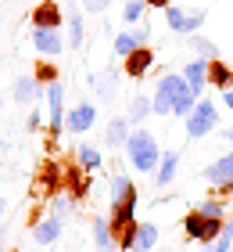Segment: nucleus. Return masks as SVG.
Wrapping results in <instances>:
<instances>
[{
    "mask_svg": "<svg viewBox=\"0 0 233 252\" xmlns=\"http://www.w3.org/2000/svg\"><path fill=\"white\" fill-rule=\"evenodd\" d=\"M126 158H129V166L136 169V173H151V177H155V169L161 162L158 137L151 130H144V126H136V130L129 133V141H126Z\"/></svg>",
    "mask_w": 233,
    "mask_h": 252,
    "instance_id": "obj_1",
    "label": "nucleus"
},
{
    "mask_svg": "<svg viewBox=\"0 0 233 252\" xmlns=\"http://www.w3.org/2000/svg\"><path fill=\"white\" fill-rule=\"evenodd\" d=\"M183 126H186V137L190 141H201V137H208L219 126V108L212 105V97H197V105H194V112L183 119Z\"/></svg>",
    "mask_w": 233,
    "mask_h": 252,
    "instance_id": "obj_2",
    "label": "nucleus"
},
{
    "mask_svg": "<svg viewBox=\"0 0 233 252\" xmlns=\"http://www.w3.org/2000/svg\"><path fill=\"white\" fill-rule=\"evenodd\" d=\"M183 83H186L183 72H169V76L158 79L155 97H151V105H155V116H172V108H176V97H180Z\"/></svg>",
    "mask_w": 233,
    "mask_h": 252,
    "instance_id": "obj_3",
    "label": "nucleus"
},
{
    "mask_svg": "<svg viewBox=\"0 0 233 252\" xmlns=\"http://www.w3.org/2000/svg\"><path fill=\"white\" fill-rule=\"evenodd\" d=\"M223 223H226V220H219V216H205L201 209H194L190 216H183V231H186V238H194V242H205V245H212L215 238H219Z\"/></svg>",
    "mask_w": 233,
    "mask_h": 252,
    "instance_id": "obj_4",
    "label": "nucleus"
},
{
    "mask_svg": "<svg viewBox=\"0 0 233 252\" xmlns=\"http://www.w3.org/2000/svg\"><path fill=\"white\" fill-rule=\"evenodd\" d=\"M65 87L61 79H54V83H47V130L51 137H61L65 133Z\"/></svg>",
    "mask_w": 233,
    "mask_h": 252,
    "instance_id": "obj_5",
    "label": "nucleus"
},
{
    "mask_svg": "<svg viewBox=\"0 0 233 252\" xmlns=\"http://www.w3.org/2000/svg\"><path fill=\"white\" fill-rule=\"evenodd\" d=\"M205 11L197 7V11H183V7H176V4H169L165 7V26L172 29V32H180V36H194L197 29L205 26Z\"/></svg>",
    "mask_w": 233,
    "mask_h": 252,
    "instance_id": "obj_6",
    "label": "nucleus"
},
{
    "mask_svg": "<svg viewBox=\"0 0 233 252\" xmlns=\"http://www.w3.org/2000/svg\"><path fill=\"white\" fill-rule=\"evenodd\" d=\"M93 126H97V105L93 101H79V105L68 108V116H65L68 133H90Z\"/></svg>",
    "mask_w": 233,
    "mask_h": 252,
    "instance_id": "obj_7",
    "label": "nucleus"
},
{
    "mask_svg": "<svg viewBox=\"0 0 233 252\" xmlns=\"http://www.w3.org/2000/svg\"><path fill=\"white\" fill-rule=\"evenodd\" d=\"M11 101H18V105H40V101H47V87L40 83V76H18L15 87H11Z\"/></svg>",
    "mask_w": 233,
    "mask_h": 252,
    "instance_id": "obj_8",
    "label": "nucleus"
},
{
    "mask_svg": "<svg viewBox=\"0 0 233 252\" xmlns=\"http://www.w3.org/2000/svg\"><path fill=\"white\" fill-rule=\"evenodd\" d=\"M61 231H65V216H57V213H51V216H43V220H36L32 223V242L36 245H54L57 238H61Z\"/></svg>",
    "mask_w": 233,
    "mask_h": 252,
    "instance_id": "obj_9",
    "label": "nucleus"
},
{
    "mask_svg": "<svg viewBox=\"0 0 233 252\" xmlns=\"http://www.w3.org/2000/svg\"><path fill=\"white\" fill-rule=\"evenodd\" d=\"M201 177H205L212 188H219L223 194H230V191H233V162H230V155H226V158H215L212 166H205Z\"/></svg>",
    "mask_w": 233,
    "mask_h": 252,
    "instance_id": "obj_10",
    "label": "nucleus"
},
{
    "mask_svg": "<svg viewBox=\"0 0 233 252\" xmlns=\"http://www.w3.org/2000/svg\"><path fill=\"white\" fill-rule=\"evenodd\" d=\"M32 47H36V54H43V58H57V54L65 51L61 29H32Z\"/></svg>",
    "mask_w": 233,
    "mask_h": 252,
    "instance_id": "obj_11",
    "label": "nucleus"
},
{
    "mask_svg": "<svg viewBox=\"0 0 233 252\" xmlns=\"http://www.w3.org/2000/svg\"><path fill=\"white\" fill-rule=\"evenodd\" d=\"M61 22H65V11L54 0H43L32 7V29H61Z\"/></svg>",
    "mask_w": 233,
    "mask_h": 252,
    "instance_id": "obj_12",
    "label": "nucleus"
},
{
    "mask_svg": "<svg viewBox=\"0 0 233 252\" xmlns=\"http://www.w3.org/2000/svg\"><path fill=\"white\" fill-rule=\"evenodd\" d=\"M90 234H93V252H115V249H119V238H115L108 216H93Z\"/></svg>",
    "mask_w": 233,
    "mask_h": 252,
    "instance_id": "obj_13",
    "label": "nucleus"
},
{
    "mask_svg": "<svg viewBox=\"0 0 233 252\" xmlns=\"http://www.w3.org/2000/svg\"><path fill=\"white\" fill-rule=\"evenodd\" d=\"M183 79H186V87H190L197 97H205V90H208V62L205 58H190L183 65Z\"/></svg>",
    "mask_w": 233,
    "mask_h": 252,
    "instance_id": "obj_14",
    "label": "nucleus"
},
{
    "mask_svg": "<svg viewBox=\"0 0 233 252\" xmlns=\"http://www.w3.org/2000/svg\"><path fill=\"white\" fill-rule=\"evenodd\" d=\"M151 68H155V47H136L129 58H126V76L129 79H144Z\"/></svg>",
    "mask_w": 233,
    "mask_h": 252,
    "instance_id": "obj_15",
    "label": "nucleus"
},
{
    "mask_svg": "<svg viewBox=\"0 0 233 252\" xmlns=\"http://www.w3.org/2000/svg\"><path fill=\"white\" fill-rule=\"evenodd\" d=\"M129 133H133V123H129V116H115L108 126H104V144H108V148H126Z\"/></svg>",
    "mask_w": 233,
    "mask_h": 252,
    "instance_id": "obj_16",
    "label": "nucleus"
},
{
    "mask_svg": "<svg viewBox=\"0 0 233 252\" xmlns=\"http://www.w3.org/2000/svg\"><path fill=\"white\" fill-rule=\"evenodd\" d=\"M176 173H180V152H161V162L155 169V188L165 191L172 180H176Z\"/></svg>",
    "mask_w": 233,
    "mask_h": 252,
    "instance_id": "obj_17",
    "label": "nucleus"
},
{
    "mask_svg": "<svg viewBox=\"0 0 233 252\" xmlns=\"http://www.w3.org/2000/svg\"><path fill=\"white\" fill-rule=\"evenodd\" d=\"M65 22H68V47L79 51V47L86 43V26H83V15H79V7H76V4H68Z\"/></svg>",
    "mask_w": 233,
    "mask_h": 252,
    "instance_id": "obj_18",
    "label": "nucleus"
},
{
    "mask_svg": "<svg viewBox=\"0 0 233 252\" xmlns=\"http://www.w3.org/2000/svg\"><path fill=\"white\" fill-rule=\"evenodd\" d=\"M155 245H158L155 220H140L136 223V238H133V252H155Z\"/></svg>",
    "mask_w": 233,
    "mask_h": 252,
    "instance_id": "obj_19",
    "label": "nucleus"
},
{
    "mask_svg": "<svg viewBox=\"0 0 233 252\" xmlns=\"http://www.w3.org/2000/svg\"><path fill=\"white\" fill-rule=\"evenodd\" d=\"M208 87H215V90H233V68H230L223 58L208 62Z\"/></svg>",
    "mask_w": 233,
    "mask_h": 252,
    "instance_id": "obj_20",
    "label": "nucleus"
},
{
    "mask_svg": "<svg viewBox=\"0 0 233 252\" xmlns=\"http://www.w3.org/2000/svg\"><path fill=\"white\" fill-rule=\"evenodd\" d=\"M76 162H79L83 173H97L104 166V155H101V148H93V144H79L76 148Z\"/></svg>",
    "mask_w": 233,
    "mask_h": 252,
    "instance_id": "obj_21",
    "label": "nucleus"
},
{
    "mask_svg": "<svg viewBox=\"0 0 233 252\" xmlns=\"http://www.w3.org/2000/svg\"><path fill=\"white\" fill-rule=\"evenodd\" d=\"M136 188H133V180H129V173L126 169H119V173L111 177V184H108V194H111V205H119V202H126L133 194Z\"/></svg>",
    "mask_w": 233,
    "mask_h": 252,
    "instance_id": "obj_22",
    "label": "nucleus"
},
{
    "mask_svg": "<svg viewBox=\"0 0 233 252\" xmlns=\"http://www.w3.org/2000/svg\"><path fill=\"white\" fill-rule=\"evenodd\" d=\"M140 47V40H136V32L133 29H122V32H115V43H111V51H115V58H129V54Z\"/></svg>",
    "mask_w": 233,
    "mask_h": 252,
    "instance_id": "obj_23",
    "label": "nucleus"
},
{
    "mask_svg": "<svg viewBox=\"0 0 233 252\" xmlns=\"http://www.w3.org/2000/svg\"><path fill=\"white\" fill-rule=\"evenodd\" d=\"M126 116H129V123H133V126H136V123H144L147 116H155V105H151V97L136 94V97L129 101V108H126Z\"/></svg>",
    "mask_w": 233,
    "mask_h": 252,
    "instance_id": "obj_24",
    "label": "nucleus"
},
{
    "mask_svg": "<svg viewBox=\"0 0 233 252\" xmlns=\"http://www.w3.org/2000/svg\"><path fill=\"white\" fill-rule=\"evenodd\" d=\"M144 11H147V0H126L122 4V26L126 29H133L144 22Z\"/></svg>",
    "mask_w": 233,
    "mask_h": 252,
    "instance_id": "obj_25",
    "label": "nucleus"
},
{
    "mask_svg": "<svg viewBox=\"0 0 233 252\" xmlns=\"http://www.w3.org/2000/svg\"><path fill=\"white\" fill-rule=\"evenodd\" d=\"M190 47H194V54H197V58H205V62H215V58H219L215 40L201 36V32H194V36H190Z\"/></svg>",
    "mask_w": 233,
    "mask_h": 252,
    "instance_id": "obj_26",
    "label": "nucleus"
},
{
    "mask_svg": "<svg viewBox=\"0 0 233 252\" xmlns=\"http://www.w3.org/2000/svg\"><path fill=\"white\" fill-rule=\"evenodd\" d=\"M86 83L97 90V97H111L115 87H119V76H115V72H101V76H90Z\"/></svg>",
    "mask_w": 233,
    "mask_h": 252,
    "instance_id": "obj_27",
    "label": "nucleus"
},
{
    "mask_svg": "<svg viewBox=\"0 0 233 252\" xmlns=\"http://www.w3.org/2000/svg\"><path fill=\"white\" fill-rule=\"evenodd\" d=\"M194 105H197V94H194V90H190V87L183 83L180 97H176V108H172V116H176V119H186V116H190V112H194Z\"/></svg>",
    "mask_w": 233,
    "mask_h": 252,
    "instance_id": "obj_28",
    "label": "nucleus"
},
{
    "mask_svg": "<svg viewBox=\"0 0 233 252\" xmlns=\"http://www.w3.org/2000/svg\"><path fill=\"white\" fill-rule=\"evenodd\" d=\"M230 249H233V220L223 223V231H219V238L208 245V252H230Z\"/></svg>",
    "mask_w": 233,
    "mask_h": 252,
    "instance_id": "obj_29",
    "label": "nucleus"
},
{
    "mask_svg": "<svg viewBox=\"0 0 233 252\" xmlns=\"http://www.w3.org/2000/svg\"><path fill=\"white\" fill-rule=\"evenodd\" d=\"M51 209L57 213V216H72V209H76V194H54L51 198Z\"/></svg>",
    "mask_w": 233,
    "mask_h": 252,
    "instance_id": "obj_30",
    "label": "nucleus"
},
{
    "mask_svg": "<svg viewBox=\"0 0 233 252\" xmlns=\"http://www.w3.org/2000/svg\"><path fill=\"white\" fill-rule=\"evenodd\" d=\"M197 209H201L205 216H219V220H223V213H226V202L223 198H212V194H208V198L197 205Z\"/></svg>",
    "mask_w": 233,
    "mask_h": 252,
    "instance_id": "obj_31",
    "label": "nucleus"
},
{
    "mask_svg": "<svg viewBox=\"0 0 233 252\" xmlns=\"http://www.w3.org/2000/svg\"><path fill=\"white\" fill-rule=\"evenodd\" d=\"M79 4H83L90 15H101V11H108V7H111V0H79Z\"/></svg>",
    "mask_w": 233,
    "mask_h": 252,
    "instance_id": "obj_32",
    "label": "nucleus"
},
{
    "mask_svg": "<svg viewBox=\"0 0 233 252\" xmlns=\"http://www.w3.org/2000/svg\"><path fill=\"white\" fill-rule=\"evenodd\" d=\"M40 105H47V101H40ZM40 105H32V112H29V130H40V126H43V112H40Z\"/></svg>",
    "mask_w": 233,
    "mask_h": 252,
    "instance_id": "obj_33",
    "label": "nucleus"
},
{
    "mask_svg": "<svg viewBox=\"0 0 233 252\" xmlns=\"http://www.w3.org/2000/svg\"><path fill=\"white\" fill-rule=\"evenodd\" d=\"M36 76H40V83H43V87H47V83H54V79H57L54 65H40V68H36Z\"/></svg>",
    "mask_w": 233,
    "mask_h": 252,
    "instance_id": "obj_34",
    "label": "nucleus"
},
{
    "mask_svg": "<svg viewBox=\"0 0 233 252\" xmlns=\"http://www.w3.org/2000/svg\"><path fill=\"white\" fill-rule=\"evenodd\" d=\"M133 32H136V40H140V47H147V43H151V26H144V22H140V26H136Z\"/></svg>",
    "mask_w": 233,
    "mask_h": 252,
    "instance_id": "obj_35",
    "label": "nucleus"
},
{
    "mask_svg": "<svg viewBox=\"0 0 233 252\" xmlns=\"http://www.w3.org/2000/svg\"><path fill=\"white\" fill-rule=\"evenodd\" d=\"M172 4V0H147V7H155V11H165Z\"/></svg>",
    "mask_w": 233,
    "mask_h": 252,
    "instance_id": "obj_36",
    "label": "nucleus"
},
{
    "mask_svg": "<svg viewBox=\"0 0 233 252\" xmlns=\"http://www.w3.org/2000/svg\"><path fill=\"white\" fill-rule=\"evenodd\" d=\"M223 105H226V108L233 112V90H223Z\"/></svg>",
    "mask_w": 233,
    "mask_h": 252,
    "instance_id": "obj_37",
    "label": "nucleus"
},
{
    "mask_svg": "<svg viewBox=\"0 0 233 252\" xmlns=\"http://www.w3.org/2000/svg\"><path fill=\"white\" fill-rule=\"evenodd\" d=\"M4 242H7V227L0 223V252H4Z\"/></svg>",
    "mask_w": 233,
    "mask_h": 252,
    "instance_id": "obj_38",
    "label": "nucleus"
},
{
    "mask_svg": "<svg viewBox=\"0 0 233 252\" xmlns=\"http://www.w3.org/2000/svg\"><path fill=\"white\" fill-rule=\"evenodd\" d=\"M223 137H226V141L233 144V126H226V130H223Z\"/></svg>",
    "mask_w": 233,
    "mask_h": 252,
    "instance_id": "obj_39",
    "label": "nucleus"
},
{
    "mask_svg": "<svg viewBox=\"0 0 233 252\" xmlns=\"http://www.w3.org/2000/svg\"><path fill=\"white\" fill-rule=\"evenodd\" d=\"M4 209H7V202H4V194H0V216H4Z\"/></svg>",
    "mask_w": 233,
    "mask_h": 252,
    "instance_id": "obj_40",
    "label": "nucleus"
},
{
    "mask_svg": "<svg viewBox=\"0 0 233 252\" xmlns=\"http://www.w3.org/2000/svg\"><path fill=\"white\" fill-rule=\"evenodd\" d=\"M0 108H4V94H0Z\"/></svg>",
    "mask_w": 233,
    "mask_h": 252,
    "instance_id": "obj_41",
    "label": "nucleus"
},
{
    "mask_svg": "<svg viewBox=\"0 0 233 252\" xmlns=\"http://www.w3.org/2000/svg\"><path fill=\"white\" fill-rule=\"evenodd\" d=\"M230 162H233V152H230Z\"/></svg>",
    "mask_w": 233,
    "mask_h": 252,
    "instance_id": "obj_42",
    "label": "nucleus"
},
{
    "mask_svg": "<svg viewBox=\"0 0 233 252\" xmlns=\"http://www.w3.org/2000/svg\"><path fill=\"white\" fill-rule=\"evenodd\" d=\"M0 166H4V162H0Z\"/></svg>",
    "mask_w": 233,
    "mask_h": 252,
    "instance_id": "obj_43",
    "label": "nucleus"
},
{
    "mask_svg": "<svg viewBox=\"0 0 233 252\" xmlns=\"http://www.w3.org/2000/svg\"><path fill=\"white\" fill-rule=\"evenodd\" d=\"M230 252H233V249H230Z\"/></svg>",
    "mask_w": 233,
    "mask_h": 252,
    "instance_id": "obj_44",
    "label": "nucleus"
}]
</instances>
